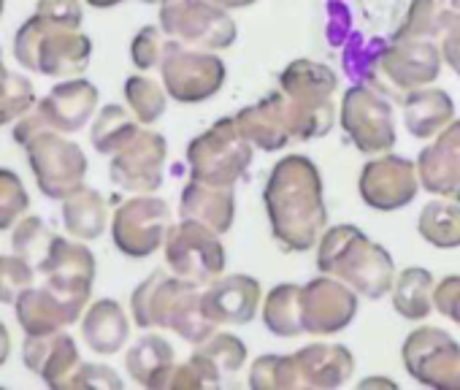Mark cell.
I'll list each match as a JSON object with an SVG mask.
<instances>
[{
    "label": "cell",
    "instance_id": "1",
    "mask_svg": "<svg viewBox=\"0 0 460 390\" xmlns=\"http://www.w3.org/2000/svg\"><path fill=\"white\" fill-rule=\"evenodd\" d=\"M263 204L271 236L285 253H309L328 231L323 176L306 155H285L271 168Z\"/></svg>",
    "mask_w": 460,
    "mask_h": 390
},
{
    "label": "cell",
    "instance_id": "2",
    "mask_svg": "<svg viewBox=\"0 0 460 390\" xmlns=\"http://www.w3.org/2000/svg\"><path fill=\"white\" fill-rule=\"evenodd\" d=\"M133 323L144 331L168 328L187 344H200L214 333V323L203 312V290L173 271L155 269L130 296Z\"/></svg>",
    "mask_w": 460,
    "mask_h": 390
},
{
    "label": "cell",
    "instance_id": "3",
    "mask_svg": "<svg viewBox=\"0 0 460 390\" xmlns=\"http://www.w3.org/2000/svg\"><path fill=\"white\" fill-rule=\"evenodd\" d=\"M317 269L339 277L368 301L385 298L395 285L393 255L371 242L358 226H333L323 234L317 244Z\"/></svg>",
    "mask_w": 460,
    "mask_h": 390
},
{
    "label": "cell",
    "instance_id": "4",
    "mask_svg": "<svg viewBox=\"0 0 460 390\" xmlns=\"http://www.w3.org/2000/svg\"><path fill=\"white\" fill-rule=\"evenodd\" d=\"M355 374V355L344 344L314 341L293 355H261L250 368L252 390H333Z\"/></svg>",
    "mask_w": 460,
    "mask_h": 390
},
{
    "label": "cell",
    "instance_id": "5",
    "mask_svg": "<svg viewBox=\"0 0 460 390\" xmlns=\"http://www.w3.org/2000/svg\"><path fill=\"white\" fill-rule=\"evenodd\" d=\"M339 76L331 66L298 58L279 74V93L290 122L293 141H314L333 130Z\"/></svg>",
    "mask_w": 460,
    "mask_h": 390
},
{
    "label": "cell",
    "instance_id": "6",
    "mask_svg": "<svg viewBox=\"0 0 460 390\" xmlns=\"http://www.w3.org/2000/svg\"><path fill=\"white\" fill-rule=\"evenodd\" d=\"M93 58V41L76 28L55 25L33 12L14 36V60L41 76H79Z\"/></svg>",
    "mask_w": 460,
    "mask_h": 390
},
{
    "label": "cell",
    "instance_id": "7",
    "mask_svg": "<svg viewBox=\"0 0 460 390\" xmlns=\"http://www.w3.org/2000/svg\"><path fill=\"white\" fill-rule=\"evenodd\" d=\"M255 146L242 133L236 117H225L195 136L187 146V165L192 179L234 187L252 165Z\"/></svg>",
    "mask_w": 460,
    "mask_h": 390
},
{
    "label": "cell",
    "instance_id": "8",
    "mask_svg": "<svg viewBox=\"0 0 460 390\" xmlns=\"http://www.w3.org/2000/svg\"><path fill=\"white\" fill-rule=\"evenodd\" d=\"M160 28L168 39L206 52L234 47L239 36L230 12L211 0H160Z\"/></svg>",
    "mask_w": 460,
    "mask_h": 390
},
{
    "label": "cell",
    "instance_id": "9",
    "mask_svg": "<svg viewBox=\"0 0 460 390\" xmlns=\"http://www.w3.org/2000/svg\"><path fill=\"white\" fill-rule=\"evenodd\" d=\"M25 157L41 195H47L49 201H66L71 192L84 184L90 168L84 149L58 130L39 133L33 141H28Z\"/></svg>",
    "mask_w": 460,
    "mask_h": 390
},
{
    "label": "cell",
    "instance_id": "10",
    "mask_svg": "<svg viewBox=\"0 0 460 390\" xmlns=\"http://www.w3.org/2000/svg\"><path fill=\"white\" fill-rule=\"evenodd\" d=\"M339 120L349 141L363 155H385L395 146L393 98L371 84H352L339 106Z\"/></svg>",
    "mask_w": 460,
    "mask_h": 390
},
{
    "label": "cell",
    "instance_id": "11",
    "mask_svg": "<svg viewBox=\"0 0 460 390\" xmlns=\"http://www.w3.org/2000/svg\"><path fill=\"white\" fill-rule=\"evenodd\" d=\"M160 76L168 98H173L176 103H203L222 90L227 68L214 52L168 39Z\"/></svg>",
    "mask_w": 460,
    "mask_h": 390
},
{
    "label": "cell",
    "instance_id": "12",
    "mask_svg": "<svg viewBox=\"0 0 460 390\" xmlns=\"http://www.w3.org/2000/svg\"><path fill=\"white\" fill-rule=\"evenodd\" d=\"M163 250H165V266L176 277L195 282L200 288L222 277L227 266V255L219 234L195 220L181 217V223L171 226Z\"/></svg>",
    "mask_w": 460,
    "mask_h": 390
},
{
    "label": "cell",
    "instance_id": "13",
    "mask_svg": "<svg viewBox=\"0 0 460 390\" xmlns=\"http://www.w3.org/2000/svg\"><path fill=\"white\" fill-rule=\"evenodd\" d=\"M171 207L157 195H133L111 215V242L133 261L155 255L171 231Z\"/></svg>",
    "mask_w": 460,
    "mask_h": 390
},
{
    "label": "cell",
    "instance_id": "14",
    "mask_svg": "<svg viewBox=\"0 0 460 390\" xmlns=\"http://www.w3.org/2000/svg\"><path fill=\"white\" fill-rule=\"evenodd\" d=\"M444 66L441 49L433 39H398L387 41L379 60L376 90L393 101H403L406 93L428 87L438 79Z\"/></svg>",
    "mask_w": 460,
    "mask_h": 390
},
{
    "label": "cell",
    "instance_id": "15",
    "mask_svg": "<svg viewBox=\"0 0 460 390\" xmlns=\"http://www.w3.org/2000/svg\"><path fill=\"white\" fill-rule=\"evenodd\" d=\"M403 368L425 387L460 390V344L444 328H414L401 347Z\"/></svg>",
    "mask_w": 460,
    "mask_h": 390
},
{
    "label": "cell",
    "instance_id": "16",
    "mask_svg": "<svg viewBox=\"0 0 460 390\" xmlns=\"http://www.w3.org/2000/svg\"><path fill=\"white\" fill-rule=\"evenodd\" d=\"M420 173H417V163H411L409 157L385 152V155H374L358 179V190L360 199L368 209L376 212H395L403 209L414 201V195L420 192Z\"/></svg>",
    "mask_w": 460,
    "mask_h": 390
},
{
    "label": "cell",
    "instance_id": "17",
    "mask_svg": "<svg viewBox=\"0 0 460 390\" xmlns=\"http://www.w3.org/2000/svg\"><path fill=\"white\" fill-rule=\"evenodd\" d=\"M358 293L339 277L323 274L301 285V323L312 336L344 331L358 315Z\"/></svg>",
    "mask_w": 460,
    "mask_h": 390
},
{
    "label": "cell",
    "instance_id": "18",
    "mask_svg": "<svg viewBox=\"0 0 460 390\" xmlns=\"http://www.w3.org/2000/svg\"><path fill=\"white\" fill-rule=\"evenodd\" d=\"M87 306L90 298L68 293L52 282H44L39 288L31 285L14 301L17 323L22 325L25 336H47V333L66 331L68 325L82 320Z\"/></svg>",
    "mask_w": 460,
    "mask_h": 390
},
{
    "label": "cell",
    "instance_id": "19",
    "mask_svg": "<svg viewBox=\"0 0 460 390\" xmlns=\"http://www.w3.org/2000/svg\"><path fill=\"white\" fill-rule=\"evenodd\" d=\"M165 157H168L165 136L157 130H138V136L125 149L111 155L109 176L125 192L149 195L163 187Z\"/></svg>",
    "mask_w": 460,
    "mask_h": 390
},
{
    "label": "cell",
    "instance_id": "20",
    "mask_svg": "<svg viewBox=\"0 0 460 390\" xmlns=\"http://www.w3.org/2000/svg\"><path fill=\"white\" fill-rule=\"evenodd\" d=\"M261 301V282L250 274H222L203 290V312L214 325H250Z\"/></svg>",
    "mask_w": 460,
    "mask_h": 390
},
{
    "label": "cell",
    "instance_id": "21",
    "mask_svg": "<svg viewBox=\"0 0 460 390\" xmlns=\"http://www.w3.org/2000/svg\"><path fill=\"white\" fill-rule=\"evenodd\" d=\"M98 101H101V93L90 79L71 76V79L58 82L36 103V109L47 120L49 130L71 136V133H79L90 125V120L95 117Z\"/></svg>",
    "mask_w": 460,
    "mask_h": 390
},
{
    "label": "cell",
    "instance_id": "22",
    "mask_svg": "<svg viewBox=\"0 0 460 390\" xmlns=\"http://www.w3.org/2000/svg\"><path fill=\"white\" fill-rule=\"evenodd\" d=\"M417 173L425 192L460 201V120H452L420 152Z\"/></svg>",
    "mask_w": 460,
    "mask_h": 390
},
{
    "label": "cell",
    "instance_id": "23",
    "mask_svg": "<svg viewBox=\"0 0 460 390\" xmlns=\"http://www.w3.org/2000/svg\"><path fill=\"white\" fill-rule=\"evenodd\" d=\"M22 360L33 374H39L55 390L74 387V377L84 363L76 339L68 336L66 331L47 333V336H25Z\"/></svg>",
    "mask_w": 460,
    "mask_h": 390
},
{
    "label": "cell",
    "instance_id": "24",
    "mask_svg": "<svg viewBox=\"0 0 460 390\" xmlns=\"http://www.w3.org/2000/svg\"><path fill=\"white\" fill-rule=\"evenodd\" d=\"M95 255L93 250L84 244V242H71V239H63L58 236L47 261L41 263L39 274L47 277V282L68 290V293H76L82 298H90L93 296V285H95Z\"/></svg>",
    "mask_w": 460,
    "mask_h": 390
},
{
    "label": "cell",
    "instance_id": "25",
    "mask_svg": "<svg viewBox=\"0 0 460 390\" xmlns=\"http://www.w3.org/2000/svg\"><path fill=\"white\" fill-rule=\"evenodd\" d=\"M179 215L184 220L203 223L222 236L234 228L236 220V190L230 184H208L192 179L181 190Z\"/></svg>",
    "mask_w": 460,
    "mask_h": 390
},
{
    "label": "cell",
    "instance_id": "26",
    "mask_svg": "<svg viewBox=\"0 0 460 390\" xmlns=\"http://www.w3.org/2000/svg\"><path fill=\"white\" fill-rule=\"evenodd\" d=\"M236 122H239L242 133L252 141L255 149L279 152L293 141L288 111H285V98L279 90L252 106H244L236 114Z\"/></svg>",
    "mask_w": 460,
    "mask_h": 390
},
{
    "label": "cell",
    "instance_id": "27",
    "mask_svg": "<svg viewBox=\"0 0 460 390\" xmlns=\"http://www.w3.org/2000/svg\"><path fill=\"white\" fill-rule=\"evenodd\" d=\"M190 366L198 371L203 387H217L225 377H234L247 363V344L236 333H211L200 344H195L192 355L187 358Z\"/></svg>",
    "mask_w": 460,
    "mask_h": 390
},
{
    "label": "cell",
    "instance_id": "28",
    "mask_svg": "<svg viewBox=\"0 0 460 390\" xmlns=\"http://www.w3.org/2000/svg\"><path fill=\"white\" fill-rule=\"evenodd\" d=\"M82 339L98 355H117L130 339V320L119 301L98 298L82 315Z\"/></svg>",
    "mask_w": 460,
    "mask_h": 390
},
{
    "label": "cell",
    "instance_id": "29",
    "mask_svg": "<svg viewBox=\"0 0 460 390\" xmlns=\"http://www.w3.org/2000/svg\"><path fill=\"white\" fill-rule=\"evenodd\" d=\"M403 125L411 138H433L455 120V103L449 93L438 87H420L403 95Z\"/></svg>",
    "mask_w": 460,
    "mask_h": 390
},
{
    "label": "cell",
    "instance_id": "30",
    "mask_svg": "<svg viewBox=\"0 0 460 390\" xmlns=\"http://www.w3.org/2000/svg\"><path fill=\"white\" fill-rule=\"evenodd\" d=\"M176 366V352L171 341L160 333H144L125 352V368L141 387L165 390V382Z\"/></svg>",
    "mask_w": 460,
    "mask_h": 390
},
{
    "label": "cell",
    "instance_id": "31",
    "mask_svg": "<svg viewBox=\"0 0 460 390\" xmlns=\"http://www.w3.org/2000/svg\"><path fill=\"white\" fill-rule=\"evenodd\" d=\"M109 204L95 187H79L63 201V226L71 239L95 242L109 228Z\"/></svg>",
    "mask_w": 460,
    "mask_h": 390
},
{
    "label": "cell",
    "instance_id": "32",
    "mask_svg": "<svg viewBox=\"0 0 460 390\" xmlns=\"http://www.w3.org/2000/svg\"><path fill=\"white\" fill-rule=\"evenodd\" d=\"M433 290H436V279L428 269L420 266H409L395 277L393 285V309L409 320V323H422L430 317L433 306Z\"/></svg>",
    "mask_w": 460,
    "mask_h": 390
},
{
    "label": "cell",
    "instance_id": "33",
    "mask_svg": "<svg viewBox=\"0 0 460 390\" xmlns=\"http://www.w3.org/2000/svg\"><path fill=\"white\" fill-rule=\"evenodd\" d=\"M141 130V122L136 120V114L119 103H109L103 106L93 125H90V141L95 146V152L101 155H117L119 149H125Z\"/></svg>",
    "mask_w": 460,
    "mask_h": 390
},
{
    "label": "cell",
    "instance_id": "34",
    "mask_svg": "<svg viewBox=\"0 0 460 390\" xmlns=\"http://www.w3.org/2000/svg\"><path fill=\"white\" fill-rule=\"evenodd\" d=\"M263 325L279 339H296L306 333L301 323V285L282 282L269 290L263 301Z\"/></svg>",
    "mask_w": 460,
    "mask_h": 390
},
{
    "label": "cell",
    "instance_id": "35",
    "mask_svg": "<svg viewBox=\"0 0 460 390\" xmlns=\"http://www.w3.org/2000/svg\"><path fill=\"white\" fill-rule=\"evenodd\" d=\"M417 234L436 250L460 247V201L452 199L428 201L420 212Z\"/></svg>",
    "mask_w": 460,
    "mask_h": 390
},
{
    "label": "cell",
    "instance_id": "36",
    "mask_svg": "<svg viewBox=\"0 0 460 390\" xmlns=\"http://www.w3.org/2000/svg\"><path fill=\"white\" fill-rule=\"evenodd\" d=\"M385 47H387V41H382V39L368 41L360 33H352L344 41L341 66H344V74L352 79V84L376 87V82H379V60H382Z\"/></svg>",
    "mask_w": 460,
    "mask_h": 390
},
{
    "label": "cell",
    "instance_id": "37",
    "mask_svg": "<svg viewBox=\"0 0 460 390\" xmlns=\"http://www.w3.org/2000/svg\"><path fill=\"white\" fill-rule=\"evenodd\" d=\"M122 93H125L128 109L136 114V120H138L141 125H155V122L165 114L168 93H165V87L157 84L155 79H149V76H144V74L128 76Z\"/></svg>",
    "mask_w": 460,
    "mask_h": 390
},
{
    "label": "cell",
    "instance_id": "38",
    "mask_svg": "<svg viewBox=\"0 0 460 390\" xmlns=\"http://www.w3.org/2000/svg\"><path fill=\"white\" fill-rule=\"evenodd\" d=\"M436 0H395L390 41L398 39H433Z\"/></svg>",
    "mask_w": 460,
    "mask_h": 390
},
{
    "label": "cell",
    "instance_id": "39",
    "mask_svg": "<svg viewBox=\"0 0 460 390\" xmlns=\"http://www.w3.org/2000/svg\"><path fill=\"white\" fill-rule=\"evenodd\" d=\"M58 234L36 215L22 217L14 228H12V247L17 255H22L28 263H33V269L39 271L41 263L47 261L52 244H55Z\"/></svg>",
    "mask_w": 460,
    "mask_h": 390
},
{
    "label": "cell",
    "instance_id": "40",
    "mask_svg": "<svg viewBox=\"0 0 460 390\" xmlns=\"http://www.w3.org/2000/svg\"><path fill=\"white\" fill-rule=\"evenodd\" d=\"M31 209V195L22 176L12 168H0V231H12Z\"/></svg>",
    "mask_w": 460,
    "mask_h": 390
},
{
    "label": "cell",
    "instance_id": "41",
    "mask_svg": "<svg viewBox=\"0 0 460 390\" xmlns=\"http://www.w3.org/2000/svg\"><path fill=\"white\" fill-rule=\"evenodd\" d=\"M36 90L33 82L22 74H9L6 84L0 87V125H14L20 117H25L36 106Z\"/></svg>",
    "mask_w": 460,
    "mask_h": 390
},
{
    "label": "cell",
    "instance_id": "42",
    "mask_svg": "<svg viewBox=\"0 0 460 390\" xmlns=\"http://www.w3.org/2000/svg\"><path fill=\"white\" fill-rule=\"evenodd\" d=\"M33 263H28L22 255H0V304H14L25 288L36 279Z\"/></svg>",
    "mask_w": 460,
    "mask_h": 390
},
{
    "label": "cell",
    "instance_id": "43",
    "mask_svg": "<svg viewBox=\"0 0 460 390\" xmlns=\"http://www.w3.org/2000/svg\"><path fill=\"white\" fill-rule=\"evenodd\" d=\"M165 47H168V36L163 33V28L160 25H146L130 41V60H133V66L138 71L160 68Z\"/></svg>",
    "mask_w": 460,
    "mask_h": 390
},
{
    "label": "cell",
    "instance_id": "44",
    "mask_svg": "<svg viewBox=\"0 0 460 390\" xmlns=\"http://www.w3.org/2000/svg\"><path fill=\"white\" fill-rule=\"evenodd\" d=\"M433 41H436V44H438V49H441L444 66H449V68H452V74H457V76H460V17L436 12Z\"/></svg>",
    "mask_w": 460,
    "mask_h": 390
},
{
    "label": "cell",
    "instance_id": "45",
    "mask_svg": "<svg viewBox=\"0 0 460 390\" xmlns=\"http://www.w3.org/2000/svg\"><path fill=\"white\" fill-rule=\"evenodd\" d=\"M36 14L55 22V25L76 28V31L82 28V20H84L82 0H39Z\"/></svg>",
    "mask_w": 460,
    "mask_h": 390
},
{
    "label": "cell",
    "instance_id": "46",
    "mask_svg": "<svg viewBox=\"0 0 460 390\" xmlns=\"http://www.w3.org/2000/svg\"><path fill=\"white\" fill-rule=\"evenodd\" d=\"M325 12H328V41L333 47H344V41L352 36V9L347 0H325Z\"/></svg>",
    "mask_w": 460,
    "mask_h": 390
},
{
    "label": "cell",
    "instance_id": "47",
    "mask_svg": "<svg viewBox=\"0 0 460 390\" xmlns=\"http://www.w3.org/2000/svg\"><path fill=\"white\" fill-rule=\"evenodd\" d=\"M433 306L438 315H444L447 320L460 325V277L457 274L438 279V285L433 290Z\"/></svg>",
    "mask_w": 460,
    "mask_h": 390
},
{
    "label": "cell",
    "instance_id": "48",
    "mask_svg": "<svg viewBox=\"0 0 460 390\" xmlns=\"http://www.w3.org/2000/svg\"><path fill=\"white\" fill-rule=\"evenodd\" d=\"M74 387H109V390H119L122 387V377L103 363H82L79 374L74 377Z\"/></svg>",
    "mask_w": 460,
    "mask_h": 390
},
{
    "label": "cell",
    "instance_id": "49",
    "mask_svg": "<svg viewBox=\"0 0 460 390\" xmlns=\"http://www.w3.org/2000/svg\"><path fill=\"white\" fill-rule=\"evenodd\" d=\"M12 355V336H9V328L0 320V366H4Z\"/></svg>",
    "mask_w": 460,
    "mask_h": 390
},
{
    "label": "cell",
    "instance_id": "50",
    "mask_svg": "<svg viewBox=\"0 0 460 390\" xmlns=\"http://www.w3.org/2000/svg\"><path fill=\"white\" fill-rule=\"evenodd\" d=\"M211 4L222 6L225 12H236V9H250V6H255L258 0H211Z\"/></svg>",
    "mask_w": 460,
    "mask_h": 390
},
{
    "label": "cell",
    "instance_id": "51",
    "mask_svg": "<svg viewBox=\"0 0 460 390\" xmlns=\"http://www.w3.org/2000/svg\"><path fill=\"white\" fill-rule=\"evenodd\" d=\"M358 387H387V390H395L398 385L393 382V379H385V377H368V379H360L358 382Z\"/></svg>",
    "mask_w": 460,
    "mask_h": 390
},
{
    "label": "cell",
    "instance_id": "52",
    "mask_svg": "<svg viewBox=\"0 0 460 390\" xmlns=\"http://www.w3.org/2000/svg\"><path fill=\"white\" fill-rule=\"evenodd\" d=\"M119 4H125V0H87V6H93V9H114ZM141 4L152 6V4H160V0H141Z\"/></svg>",
    "mask_w": 460,
    "mask_h": 390
},
{
    "label": "cell",
    "instance_id": "53",
    "mask_svg": "<svg viewBox=\"0 0 460 390\" xmlns=\"http://www.w3.org/2000/svg\"><path fill=\"white\" fill-rule=\"evenodd\" d=\"M436 12L460 17V0H436Z\"/></svg>",
    "mask_w": 460,
    "mask_h": 390
},
{
    "label": "cell",
    "instance_id": "54",
    "mask_svg": "<svg viewBox=\"0 0 460 390\" xmlns=\"http://www.w3.org/2000/svg\"><path fill=\"white\" fill-rule=\"evenodd\" d=\"M9 74H12V71H9V68L4 66V49H0V87H4V84H6Z\"/></svg>",
    "mask_w": 460,
    "mask_h": 390
},
{
    "label": "cell",
    "instance_id": "55",
    "mask_svg": "<svg viewBox=\"0 0 460 390\" xmlns=\"http://www.w3.org/2000/svg\"><path fill=\"white\" fill-rule=\"evenodd\" d=\"M4 6H6V0H0V14H4Z\"/></svg>",
    "mask_w": 460,
    "mask_h": 390
}]
</instances>
